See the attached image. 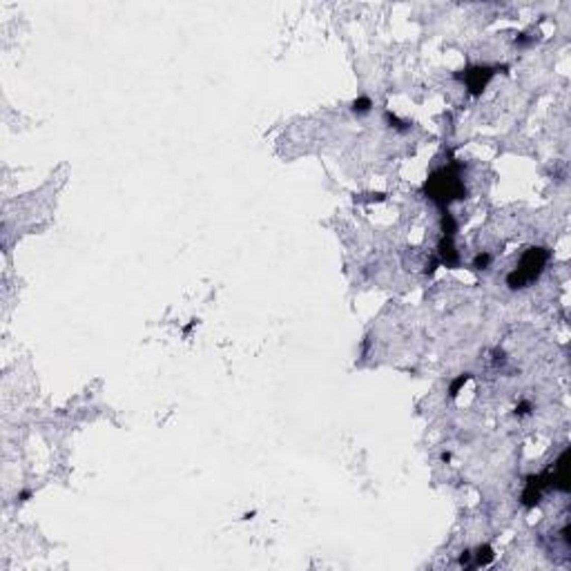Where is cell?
I'll use <instances>...</instances> for the list:
<instances>
[{"mask_svg":"<svg viewBox=\"0 0 571 571\" xmlns=\"http://www.w3.org/2000/svg\"><path fill=\"white\" fill-rule=\"evenodd\" d=\"M549 257H551V252L543 246L529 248L527 252L522 254V259L518 261V266L506 275V286H509L511 290H518V288H524V286L535 281V279L543 275Z\"/></svg>","mask_w":571,"mask_h":571,"instance_id":"obj_2","label":"cell"},{"mask_svg":"<svg viewBox=\"0 0 571 571\" xmlns=\"http://www.w3.org/2000/svg\"><path fill=\"white\" fill-rule=\"evenodd\" d=\"M529 409H531V406H529L527 402H522V404H520V411H518V413H520V415H527Z\"/></svg>","mask_w":571,"mask_h":571,"instance_id":"obj_8","label":"cell"},{"mask_svg":"<svg viewBox=\"0 0 571 571\" xmlns=\"http://www.w3.org/2000/svg\"><path fill=\"white\" fill-rule=\"evenodd\" d=\"M489 264H491V254H489V252H480L473 259V268H475V270H487Z\"/></svg>","mask_w":571,"mask_h":571,"instance_id":"obj_6","label":"cell"},{"mask_svg":"<svg viewBox=\"0 0 571 571\" xmlns=\"http://www.w3.org/2000/svg\"><path fill=\"white\" fill-rule=\"evenodd\" d=\"M495 69L498 67H489V65H473V67H467L462 69L460 74H455V78H460L464 85L469 87V92L473 96L482 94V90L489 85V80L493 78Z\"/></svg>","mask_w":571,"mask_h":571,"instance_id":"obj_3","label":"cell"},{"mask_svg":"<svg viewBox=\"0 0 571 571\" xmlns=\"http://www.w3.org/2000/svg\"><path fill=\"white\" fill-rule=\"evenodd\" d=\"M370 107H373V101H370L368 96H359V98H355V101H353V112L357 114V116L368 114Z\"/></svg>","mask_w":571,"mask_h":571,"instance_id":"obj_5","label":"cell"},{"mask_svg":"<svg viewBox=\"0 0 571 571\" xmlns=\"http://www.w3.org/2000/svg\"><path fill=\"white\" fill-rule=\"evenodd\" d=\"M469 382V373H464V375H460L458 380H453V384H451V388H448V393H451V397H455V395L460 393V388L464 386V384Z\"/></svg>","mask_w":571,"mask_h":571,"instance_id":"obj_7","label":"cell"},{"mask_svg":"<svg viewBox=\"0 0 571 571\" xmlns=\"http://www.w3.org/2000/svg\"><path fill=\"white\" fill-rule=\"evenodd\" d=\"M493 560V549L489 545H482V547H477V551H475V562L471 564V567H487L489 562Z\"/></svg>","mask_w":571,"mask_h":571,"instance_id":"obj_4","label":"cell"},{"mask_svg":"<svg viewBox=\"0 0 571 571\" xmlns=\"http://www.w3.org/2000/svg\"><path fill=\"white\" fill-rule=\"evenodd\" d=\"M424 194L433 203H438L440 208H446L451 201L464 199L467 188H464V179H462V163L453 161L448 165H442L435 172H431L426 183H424Z\"/></svg>","mask_w":571,"mask_h":571,"instance_id":"obj_1","label":"cell"}]
</instances>
